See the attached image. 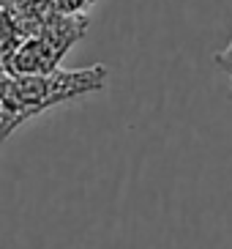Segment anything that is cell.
<instances>
[{
	"mask_svg": "<svg viewBox=\"0 0 232 249\" xmlns=\"http://www.w3.org/2000/svg\"><path fill=\"white\" fill-rule=\"evenodd\" d=\"M87 14H58L36 36L22 41L11 55L3 58V74H50L60 69V60L82 36H85Z\"/></svg>",
	"mask_w": 232,
	"mask_h": 249,
	"instance_id": "2",
	"label": "cell"
},
{
	"mask_svg": "<svg viewBox=\"0 0 232 249\" xmlns=\"http://www.w3.org/2000/svg\"><path fill=\"white\" fill-rule=\"evenodd\" d=\"M109 69L96 63L87 69H58L50 74H3V99H0V137L28 124L30 118L50 112L52 107L80 102L90 93L107 88Z\"/></svg>",
	"mask_w": 232,
	"mask_h": 249,
	"instance_id": "1",
	"label": "cell"
}]
</instances>
